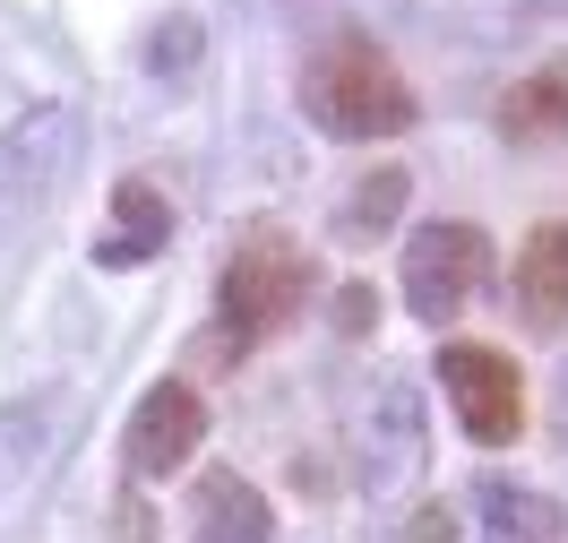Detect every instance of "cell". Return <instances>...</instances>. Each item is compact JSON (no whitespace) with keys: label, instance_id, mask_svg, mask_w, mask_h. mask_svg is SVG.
Listing matches in <instances>:
<instances>
[{"label":"cell","instance_id":"obj_3","mask_svg":"<svg viewBox=\"0 0 568 543\" xmlns=\"http://www.w3.org/2000/svg\"><path fill=\"white\" fill-rule=\"evenodd\" d=\"M491 285V233L465 217H430L405 233V311L423 328L465 320V302Z\"/></svg>","mask_w":568,"mask_h":543},{"label":"cell","instance_id":"obj_14","mask_svg":"<svg viewBox=\"0 0 568 543\" xmlns=\"http://www.w3.org/2000/svg\"><path fill=\"white\" fill-rule=\"evenodd\" d=\"M139 61H146V78H190L199 61H207V18L199 9H164L155 27H146V43H139Z\"/></svg>","mask_w":568,"mask_h":543},{"label":"cell","instance_id":"obj_5","mask_svg":"<svg viewBox=\"0 0 568 543\" xmlns=\"http://www.w3.org/2000/svg\"><path fill=\"white\" fill-rule=\"evenodd\" d=\"M430 371H439V389H448V405H457L465 440L508 449V440L526 432V371L499 354V345H465V336H448Z\"/></svg>","mask_w":568,"mask_h":543},{"label":"cell","instance_id":"obj_16","mask_svg":"<svg viewBox=\"0 0 568 543\" xmlns=\"http://www.w3.org/2000/svg\"><path fill=\"white\" fill-rule=\"evenodd\" d=\"M405 543H457V509H448V501L414 509V526H405Z\"/></svg>","mask_w":568,"mask_h":543},{"label":"cell","instance_id":"obj_7","mask_svg":"<svg viewBox=\"0 0 568 543\" xmlns=\"http://www.w3.org/2000/svg\"><path fill=\"white\" fill-rule=\"evenodd\" d=\"M423 474V405L405 380H379L371 405H362V483L388 501L396 483H414Z\"/></svg>","mask_w":568,"mask_h":543},{"label":"cell","instance_id":"obj_12","mask_svg":"<svg viewBox=\"0 0 568 543\" xmlns=\"http://www.w3.org/2000/svg\"><path fill=\"white\" fill-rule=\"evenodd\" d=\"M474 517H483V543H568V509L526 483H483Z\"/></svg>","mask_w":568,"mask_h":543},{"label":"cell","instance_id":"obj_9","mask_svg":"<svg viewBox=\"0 0 568 543\" xmlns=\"http://www.w3.org/2000/svg\"><path fill=\"white\" fill-rule=\"evenodd\" d=\"M491 121L508 147H568V61H542L534 78L499 87Z\"/></svg>","mask_w":568,"mask_h":543},{"label":"cell","instance_id":"obj_10","mask_svg":"<svg viewBox=\"0 0 568 543\" xmlns=\"http://www.w3.org/2000/svg\"><path fill=\"white\" fill-rule=\"evenodd\" d=\"M173 242V208H164V190L155 181H121L112 190V233L95 242V268H146V259Z\"/></svg>","mask_w":568,"mask_h":543},{"label":"cell","instance_id":"obj_6","mask_svg":"<svg viewBox=\"0 0 568 543\" xmlns=\"http://www.w3.org/2000/svg\"><path fill=\"white\" fill-rule=\"evenodd\" d=\"M199 440H207V398L173 371V380H155V389L130 405V423H121V457H130L139 483H164V474H181L190 457H199Z\"/></svg>","mask_w":568,"mask_h":543},{"label":"cell","instance_id":"obj_2","mask_svg":"<svg viewBox=\"0 0 568 543\" xmlns=\"http://www.w3.org/2000/svg\"><path fill=\"white\" fill-rule=\"evenodd\" d=\"M311 293H320V259L284 224H242L215 268V362H242L258 336L293 328Z\"/></svg>","mask_w":568,"mask_h":543},{"label":"cell","instance_id":"obj_11","mask_svg":"<svg viewBox=\"0 0 568 543\" xmlns=\"http://www.w3.org/2000/svg\"><path fill=\"white\" fill-rule=\"evenodd\" d=\"M190 509H199V543H267V535H276V517H267V501H258V483L233 474V466L199 474Z\"/></svg>","mask_w":568,"mask_h":543},{"label":"cell","instance_id":"obj_13","mask_svg":"<svg viewBox=\"0 0 568 543\" xmlns=\"http://www.w3.org/2000/svg\"><path fill=\"white\" fill-rule=\"evenodd\" d=\"M405 199H414V181H405V164H371V173L354 181V199H345V233L354 242H379V233H396V217H405Z\"/></svg>","mask_w":568,"mask_h":543},{"label":"cell","instance_id":"obj_8","mask_svg":"<svg viewBox=\"0 0 568 543\" xmlns=\"http://www.w3.org/2000/svg\"><path fill=\"white\" fill-rule=\"evenodd\" d=\"M517 320L534 336H560L568 328V217L534 224L517 242Z\"/></svg>","mask_w":568,"mask_h":543},{"label":"cell","instance_id":"obj_1","mask_svg":"<svg viewBox=\"0 0 568 543\" xmlns=\"http://www.w3.org/2000/svg\"><path fill=\"white\" fill-rule=\"evenodd\" d=\"M293 95L311 112V130H327V139H405L414 112H423L414 87H405V70L362 27H327L311 43L302 78H293Z\"/></svg>","mask_w":568,"mask_h":543},{"label":"cell","instance_id":"obj_15","mask_svg":"<svg viewBox=\"0 0 568 543\" xmlns=\"http://www.w3.org/2000/svg\"><path fill=\"white\" fill-rule=\"evenodd\" d=\"M371 320H379V293H371V285L336 293V328H345V336H371Z\"/></svg>","mask_w":568,"mask_h":543},{"label":"cell","instance_id":"obj_4","mask_svg":"<svg viewBox=\"0 0 568 543\" xmlns=\"http://www.w3.org/2000/svg\"><path fill=\"white\" fill-rule=\"evenodd\" d=\"M78 112L70 104H27L9 130H0V224H18V217H36L43 199L70 181L78 164Z\"/></svg>","mask_w":568,"mask_h":543}]
</instances>
